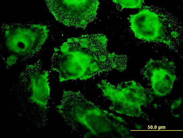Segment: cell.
Listing matches in <instances>:
<instances>
[{"label":"cell","instance_id":"30bf717a","mask_svg":"<svg viewBox=\"0 0 183 138\" xmlns=\"http://www.w3.org/2000/svg\"><path fill=\"white\" fill-rule=\"evenodd\" d=\"M182 102V98L179 97L174 100L170 105V112L175 118H179L181 115Z\"/></svg>","mask_w":183,"mask_h":138},{"label":"cell","instance_id":"9c48e42d","mask_svg":"<svg viewBox=\"0 0 183 138\" xmlns=\"http://www.w3.org/2000/svg\"><path fill=\"white\" fill-rule=\"evenodd\" d=\"M121 9L125 8L138 9L142 6L144 0H112Z\"/></svg>","mask_w":183,"mask_h":138},{"label":"cell","instance_id":"7a4b0ae2","mask_svg":"<svg viewBox=\"0 0 183 138\" xmlns=\"http://www.w3.org/2000/svg\"><path fill=\"white\" fill-rule=\"evenodd\" d=\"M57 112L70 128L84 138H125L126 121L87 99L80 91L64 90Z\"/></svg>","mask_w":183,"mask_h":138},{"label":"cell","instance_id":"ba28073f","mask_svg":"<svg viewBox=\"0 0 183 138\" xmlns=\"http://www.w3.org/2000/svg\"><path fill=\"white\" fill-rule=\"evenodd\" d=\"M174 62L167 58L150 59L141 70V74L148 81L153 94L166 96L171 92L177 79Z\"/></svg>","mask_w":183,"mask_h":138},{"label":"cell","instance_id":"52a82bcc","mask_svg":"<svg viewBox=\"0 0 183 138\" xmlns=\"http://www.w3.org/2000/svg\"><path fill=\"white\" fill-rule=\"evenodd\" d=\"M128 20L135 37L145 42L161 43L173 48V42L163 20L155 12L144 9Z\"/></svg>","mask_w":183,"mask_h":138},{"label":"cell","instance_id":"277c9868","mask_svg":"<svg viewBox=\"0 0 183 138\" xmlns=\"http://www.w3.org/2000/svg\"><path fill=\"white\" fill-rule=\"evenodd\" d=\"M50 73L43 67L40 59L27 64L13 89L21 106L34 116L38 125L40 123L44 125L47 121L50 92Z\"/></svg>","mask_w":183,"mask_h":138},{"label":"cell","instance_id":"8992f818","mask_svg":"<svg viewBox=\"0 0 183 138\" xmlns=\"http://www.w3.org/2000/svg\"><path fill=\"white\" fill-rule=\"evenodd\" d=\"M45 2L50 12L59 23L83 30L97 19L100 4L97 0H46Z\"/></svg>","mask_w":183,"mask_h":138},{"label":"cell","instance_id":"3957f363","mask_svg":"<svg viewBox=\"0 0 183 138\" xmlns=\"http://www.w3.org/2000/svg\"><path fill=\"white\" fill-rule=\"evenodd\" d=\"M41 24H3L0 28V56L7 68L39 53L49 35Z\"/></svg>","mask_w":183,"mask_h":138},{"label":"cell","instance_id":"6da1fadb","mask_svg":"<svg viewBox=\"0 0 183 138\" xmlns=\"http://www.w3.org/2000/svg\"><path fill=\"white\" fill-rule=\"evenodd\" d=\"M108 41L103 34L69 38L54 48L50 69L58 73L61 82L86 80L113 70L125 71L127 56L109 52Z\"/></svg>","mask_w":183,"mask_h":138},{"label":"cell","instance_id":"5b68a950","mask_svg":"<svg viewBox=\"0 0 183 138\" xmlns=\"http://www.w3.org/2000/svg\"><path fill=\"white\" fill-rule=\"evenodd\" d=\"M97 87L109 102V108L111 111L129 116H141L143 113L142 107L153 100L150 89L133 80L114 85L102 79Z\"/></svg>","mask_w":183,"mask_h":138}]
</instances>
